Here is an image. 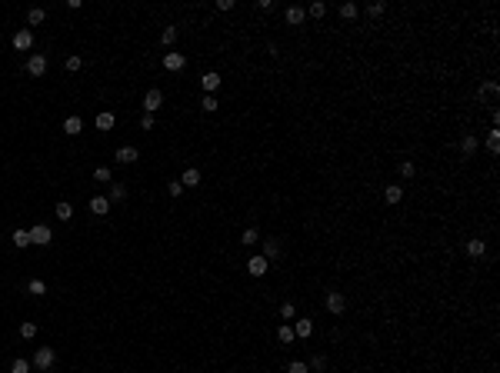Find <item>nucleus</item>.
Segmentation results:
<instances>
[{"label":"nucleus","mask_w":500,"mask_h":373,"mask_svg":"<svg viewBox=\"0 0 500 373\" xmlns=\"http://www.w3.org/2000/svg\"><path fill=\"white\" fill-rule=\"evenodd\" d=\"M27 73H30V77H44V73H47V57L44 54H30L27 57Z\"/></svg>","instance_id":"1"},{"label":"nucleus","mask_w":500,"mask_h":373,"mask_svg":"<svg viewBox=\"0 0 500 373\" xmlns=\"http://www.w3.org/2000/svg\"><path fill=\"white\" fill-rule=\"evenodd\" d=\"M54 360H57L54 347H40L37 357H33V366H37V370H50V366H54Z\"/></svg>","instance_id":"2"},{"label":"nucleus","mask_w":500,"mask_h":373,"mask_svg":"<svg viewBox=\"0 0 500 373\" xmlns=\"http://www.w3.org/2000/svg\"><path fill=\"white\" fill-rule=\"evenodd\" d=\"M50 240H54V233H50V227H47V223H37V227H30V243L47 246Z\"/></svg>","instance_id":"3"},{"label":"nucleus","mask_w":500,"mask_h":373,"mask_svg":"<svg viewBox=\"0 0 500 373\" xmlns=\"http://www.w3.org/2000/svg\"><path fill=\"white\" fill-rule=\"evenodd\" d=\"M327 310H330L333 317H340L343 310H347V297L337 294V290H330V294H327Z\"/></svg>","instance_id":"4"},{"label":"nucleus","mask_w":500,"mask_h":373,"mask_svg":"<svg viewBox=\"0 0 500 373\" xmlns=\"http://www.w3.org/2000/svg\"><path fill=\"white\" fill-rule=\"evenodd\" d=\"M160 107H164V94H160V90H147V97H143V110L157 113Z\"/></svg>","instance_id":"5"},{"label":"nucleus","mask_w":500,"mask_h":373,"mask_svg":"<svg viewBox=\"0 0 500 373\" xmlns=\"http://www.w3.org/2000/svg\"><path fill=\"white\" fill-rule=\"evenodd\" d=\"M267 270H270V263L263 260V257H250V260H247V273H250V277H263Z\"/></svg>","instance_id":"6"},{"label":"nucleus","mask_w":500,"mask_h":373,"mask_svg":"<svg viewBox=\"0 0 500 373\" xmlns=\"http://www.w3.org/2000/svg\"><path fill=\"white\" fill-rule=\"evenodd\" d=\"M14 47H17V50H30V47H33V33L27 30V27L14 33Z\"/></svg>","instance_id":"7"},{"label":"nucleus","mask_w":500,"mask_h":373,"mask_svg":"<svg viewBox=\"0 0 500 373\" xmlns=\"http://www.w3.org/2000/svg\"><path fill=\"white\" fill-rule=\"evenodd\" d=\"M260 257H263L267 263L277 260V257H280V240H263V254H260Z\"/></svg>","instance_id":"8"},{"label":"nucleus","mask_w":500,"mask_h":373,"mask_svg":"<svg viewBox=\"0 0 500 373\" xmlns=\"http://www.w3.org/2000/svg\"><path fill=\"white\" fill-rule=\"evenodd\" d=\"M287 24H294V27H300L303 24V20H307V10H303V7H287Z\"/></svg>","instance_id":"9"},{"label":"nucleus","mask_w":500,"mask_h":373,"mask_svg":"<svg viewBox=\"0 0 500 373\" xmlns=\"http://www.w3.org/2000/svg\"><path fill=\"white\" fill-rule=\"evenodd\" d=\"M200 84H204V90L207 94H217V87H220V73H204V77H200Z\"/></svg>","instance_id":"10"},{"label":"nucleus","mask_w":500,"mask_h":373,"mask_svg":"<svg viewBox=\"0 0 500 373\" xmlns=\"http://www.w3.org/2000/svg\"><path fill=\"white\" fill-rule=\"evenodd\" d=\"M383 200H387V203H400V200H404V187H400V183H390L387 190H383Z\"/></svg>","instance_id":"11"},{"label":"nucleus","mask_w":500,"mask_h":373,"mask_svg":"<svg viewBox=\"0 0 500 373\" xmlns=\"http://www.w3.org/2000/svg\"><path fill=\"white\" fill-rule=\"evenodd\" d=\"M90 210H94L97 217H107V214H110V200H107V197H94V200H90Z\"/></svg>","instance_id":"12"},{"label":"nucleus","mask_w":500,"mask_h":373,"mask_svg":"<svg viewBox=\"0 0 500 373\" xmlns=\"http://www.w3.org/2000/svg\"><path fill=\"white\" fill-rule=\"evenodd\" d=\"M183 64H187V57L183 54H164V67L167 70H180Z\"/></svg>","instance_id":"13"},{"label":"nucleus","mask_w":500,"mask_h":373,"mask_svg":"<svg viewBox=\"0 0 500 373\" xmlns=\"http://www.w3.org/2000/svg\"><path fill=\"white\" fill-rule=\"evenodd\" d=\"M117 160H120V163H137V160H140V153H137V147H120V150H117Z\"/></svg>","instance_id":"14"},{"label":"nucleus","mask_w":500,"mask_h":373,"mask_svg":"<svg viewBox=\"0 0 500 373\" xmlns=\"http://www.w3.org/2000/svg\"><path fill=\"white\" fill-rule=\"evenodd\" d=\"M460 153H464V157H474V153H477V137L474 134H467V137H464V140H460Z\"/></svg>","instance_id":"15"},{"label":"nucleus","mask_w":500,"mask_h":373,"mask_svg":"<svg viewBox=\"0 0 500 373\" xmlns=\"http://www.w3.org/2000/svg\"><path fill=\"white\" fill-rule=\"evenodd\" d=\"M310 334H314V323H310V320H297V323H294V337H300V340H307Z\"/></svg>","instance_id":"16"},{"label":"nucleus","mask_w":500,"mask_h":373,"mask_svg":"<svg viewBox=\"0 0 500 373\" xmlns=\"http://www.w3.org/2000/svg\"><path fill=\"white\" fill-rule=\"evenodd\" d=\"M113 123H117V117H113L110 110H107V113H97V130H113Z\"/></svg>","instance_id":"17"},{"label":"nucleus","mask_w":500,"mask_h":373,"mask_svg":"<svg viewBox=\"0 0 500 373\" xmlns=\"http://www.w3.org/2000/svg\"><path fill=\"white\" fill-rule=\"evenodd\" d=\"M180 183H183V187H197V183H200V170L187 167V170H183V177H180Z\"/></svg>","instance_id":"18"},{"label":"nucleus","mask_w":500,"mask_h":373,"mask_svg":"<svg viewBox=\"0 0 500 373\" xmlns=\"http://www.w3.org/2000/svg\"><path fill=\"white\" fill-rule=\"evenodd\" d=\"M80 130H84V120H80V117H67L64 120V134H80Z\"/></svg>","instance_id":"19"},{"label":"nucleus","mask_w":500,"mask_h":373,"mask_svg":"<svg viewBox=\"0 0 500 373\" xmlns=\"http://www.w3.org/2000/svg\"><path fill=\"white\" fill-rule=\"evenodd\" d=\"M54 214H57V220H70V217H73V206L70 203H67V200H60V203H57V210H54Z\"/></svg>","instance_id":"20"},{"label":"nucleus","mask_w":500,"mask_h":373,"mask_svg":"<svg viewBox=\"0 0 500 373\" xmlns=\"http://www.w3.org/2000/svg\"><path fill=\"white\" fill-rule=\"evenodd\" d=\"M467 254L470 257H484L487 254V243H484V240H467Z\"/></svg>","instance_id":"21"},{"label":"nucleus","mask_w":500,"mask_h":373,"mask_svg":"<svg viewBox=\"0 0 500 373\" xmlns=\"http://www.w3.org/2000/svg\"><path fill=\"white\" fill-rule=\"evenodd\" d=\"M257 240H260V233H257V227H247V230L240 233V243H244V246H254Z\"/></svg>","instance_id":"22"},{"label":"nucleus","mask_w":500,"mask_h":373,"mask_svg":"<svg viewBox=\"0 0 500 373\" xmlns=\"http://www.w3.org/2000/svg\"><path fill=\"white\" fill-rule=\"evenodd\" d=\"M497 94H500V87H497V84H493V80H487L484 87H480V94H477V97H484V100H493V97H497Z\"/></svg>","instance_id":"23"},{"label":"nucleus","mask_w":500,"mask_h":373,"mask_svg":"<svg viewBox=\"0 0 500 373\" xmlns=\"http://www.w3.org/2000/svg\"><path fill=\"white\" fill-rule=\"evenodd\" d=\"M487 150H490V153H500V130H497V127L487 134Z\"/></svg>","instance_id":"24"},{"label":"nucleus","mask_w":500,"mask_h":373,"mask_svg":"<svg viewBox=\"0 0 500 373\" xmlns=\"http://www.w3.org/2000/svg\"><path fill=\"white\" fill-rule=\"evenodd\" d=\"M44 17H47V14H44L40 7H30V10H27V24L37 27V24H44Z\"/></svg>","instance_id":"25"},{"label":"nucleus","mask_w":500,"mask_h":373,"mask_svg":"<svg viewBox=\"0 0 500 373\" xmlns=\"http://www.w3.org/2000/svg\"><path fill=\"white\" fill-rule=\"evenodd\" d=\"M174 40H177V27H164V30H160V44H164V47H170Z\"/></svg>","instance_id":"26"},{"label":"nucleus","mask_w":500,"mask_h":373,"mask_svg":"<svg viewBox=\"0 0 500 373\" xmlns=\"http://www.w3.org/2000/svg\"><path fill=\"white\" fill-rule=\"evenodd\" d=\"M277 340H280V343H294V326L284 323V326L277 330Z\"/></svg>","instance_id":"27"},{"label":"nucleus","mask_w":500,"mask_h":373,"mask_svg":"<svg viewBox=\"0 0 500 373\" xmlns=\"http://www.w3.org/2000/svg\"><path fill=\"white\" fill-rule=\"evenodd\" d=\"M10 240H14V246H27V243H30V230H14V237H10Z\"/></svg>","instance_id":"28"},{"label":"nucleus","mask_w":500,"mask_h":373,"mask_svg":"<svg viewBox=\"0 0 500 373\" xmlns=\"http://www.w3.org/2000/svg\"><path fill=\"white\" fill-rule=\"evenodd\" d=\"M27 290H30L33 297H44V294H47V283H44V280H30V283H27Z\"/></svg>","instance_id":"29"},{"label":"nucleus","mask_w":500,"mask_h":373,"mask_svg":"<svg viewBox=\"0 0 500 373\" xmlns=\"http://www.w3.org/2000/svg\"><path fill=\"white\" fill-rule=\"evenodd\" d=\"M307 14H310V17H324V14H327V4H324V0H314V4L307 7Z\"/></svg>","instance_id":"30"},{"label":"nucleus","mask_w":500,"mask_h":373,"mask_svg":"<svg viewBox=\"0 0 500 373\" xmlns=\"http://www.w3.org/2000/svg\"><path fill=\"white\" fill-rule=\"evenodd\" d=\"M340 17H343V20H354V17H357V4H350V0H347V4H340Z\"/></svg>","instance_id":"31"},{"label":"nucleus","mask_w":500,"mask_h":373,"mask_svg":"<svg viewBox=\"0 0 500 373\" xmlns=\"http://www.w3.org/2000/svg\"><path fill=\"white\" fill-rule=\"evenodd\" d=\"M20 337H24V340H33V337H37V323H20Z\"/></svg>","instance_id":"32"},{"label":"nucleus","mask_w":500,"mask_h":373,"mask_svg":"<svg viewBox=\"0 0 500 373\" xmlns=\"http://www.w3.org/2000/svg\"><path fill=\"white\" fill-rule=\"evenodd\" d=\"M383 10H387V4H383V0H377V4H367V14H370V17H380Z\"/></svg>","instance_id":"33"},{"label":"nucleus","mask_w":500,"mask_h":373,"mask_svg":"<svg viewBox=\"0 0 500 373\" xmlns=\"http://www.w3.org/2000/svg\"><path fill=\"white\" fill-rule=\"evenodd\" d=\"M127 197V187H124V183H113L110 187V200H124Z\"/></svg>","instance_id":"34"},{"label":"nucleus","mask_w":500,"mask_h":373,"mask_svg":"<svg viewBox=\"0 0 500 373\" xmlns=\"http://www.w3.org/2000/svg\"><path fill=\"white\" fill-rule=\"evenodd\" d=\"M200 107H204V110H207V113H214V110H217V97H214V94H207V97H204V103H200Z\"/></svg>","instance_id":"35"},{"label":"nucleus","mask_w":500,"mask_h":373,"mask_svg":"<svg viewBox=\"0 0 500 373\" xmlns=\"http://www.w3.org/2000/svg\"><path fill=\"white\" fill-rule=\"evenodd\" d=\"M413 160H400V177H413Z\"/></svg>","instance_id":"36"},{"label":"nucleus","mask_w":500,"mask_h":373,"mask_svg":"<svg viewBox=\"0 0 500 373\" xmlns=\"http://www.w3.org/2000/svg\"><path fill=\"white\" fill-rule=\"evenodd\" d=\"M10 373H30V363H27V360H14Z\"/></svg>","instance_id":"37"},{"label":"nucleus","mask_w":500,"mask_h":373,"mask_svg":"<svg viewBox=\"0 0 500 373\" xmlns=\"http://www.w3.org/2000/svg\"><path fill=\"white\" fill-rule=\"evenodd\" d=\"M307 366H314V370H327V357H320V353H317V357H310Z\"/></svg>","instance_id":"38"},{"label":"nucleus","mask_w":500,"mask_h":373,"mask_svg":"<svg viewBox=\"0 0 500 373\" xmlns=\"http://www.w3.org/2000/svg\"><path fill=\"white\" fill-rule=\"evenodd\" d=\"M94 177H97L100 183H107V180H110V167H97V170H94Z\"/></svg>","instance_id":"39"},{"label":"nucleus","mask_w":500,"mask_h":373,"mask_svg":"<svg viewBox=\"0 0 500 373\" xmlns=\"http://www.w3.org/2000/svg\"><path fill=\"white\" fill-rule=\"evenodd\" d=\"M307 370H310V366H307V363H300V360H294V363L287 366V373H307Z\"/></svg>","instance_id":"40"},{"label":"nucleus","mask_w":500,"mask_h":373,"mask_svg":"<svg viewBox=\"0 0 500 373\" xmlns=\"http://www.w3.org/2000/svg\"><path fill=\"white\" fill-rule=\"evenodd\" d=\"M167 190H170V197H180V193H183V183L174 180V183H167Z\"/></svg>","instance_id":"41"},{"label":"nucleus","mask_w":500,"mask_h":373,"mask_svg":"<svg viewBox=\"0 0 500 373\" xmlns=\"http://www.w3.org/2000/svg\"><path fill=\"white\" fill-rule=\"evenodd\" d=\"M140 127L143 130H153V113H143V117H140Z\"/></svg>","instance_id":"42"},{"label":"nucleus","mask_w":500,"mask_h":373,"mask_svg":"<svg viewBox=\"0 0 500 373\" xmlns=\"http://www.w3.org/2000/svg\"><path fill=\"white\" fill-rule=\"evenodd\" d=\"M280 317H284V320L294 317V303H284V307H280Z\"/></svg>","instance_id":"43"},{"label":"nucleus","mask_w":500,"mask_h":373,"mask_svg":"<svg viewBox=\"0 0 500 373\" xmlns=\"http://www.w3.org/2000/svg\"><path fill=\"white\" fill-rule=\"evenodd\" d=\"M80 64H84L80 57H67V70H80Z\"/></svg>","instance_id":"44"},{"label":"nucleus","mask_w":500,"mask_h":373,"mask_svg":"<svg viewBox=\"0 0 500 373\" xmlns=\"http://www.w3.org/2000/svg\"><path fill=\"white\" fill-rule=\"evenodd\" d=\"M490 373H497V370H490Z\"/></svg>","instance_id":"45"}]
</instances>
